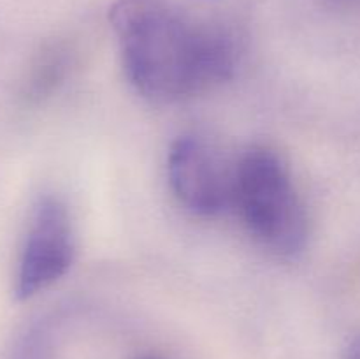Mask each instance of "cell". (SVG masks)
I'll list each match as a JSON object with an SVG mask.
<instances>
[{
    "label": "cell",
    "instance_id": "1",
    "mask_svg": "<svg viewBox=\"0 0 360 359\" xmlns=\"http://www.w3.org/2000/svg\"><path fill=\"white\" fill-rule=\"evenodd\" d=\"M109 21L130 84L150 101H181L234 76L231 35L192 23L167 0H116Z\"/></svg>",
    "mask_w": 360,
    "mask_h": 359
},
{
    "label": "cell",
    "instance_id": "2",
    "mask_svg": "<svg viewBox=\"0 0 360 359\" xmlns=\"http://www.w3.org/2000/svg\"><path fill=\"white\" fill-rule=\"evenodd\" d=\"M232 208L267 252L295 257L304 250L308 217L287 164L271 148H248L234 164Z\"/></svg>",
    "mask_w": 360,
    "mask_h": 359
},
{
    "label": "cell",
    "instance_id": "3",
    "mask_svg": "<svg viewBox=\"0 0 360 359\" xmlns=\"http://www.w3.org/2000/svg\"><path fill=\"white\" fill-rule=\"evenodd\" d=\"M76 256L72 218L56 196L35 201L14 275V298L27 301L65 277Z\"/></svg>",
    "mask_w": 360,
    "mask_h": 359
},
{
    "label": "cell",
    "instance_id": "4",
    "mask_svg": "<svg viewBox=\"0 0 360 359\" xmlns=\"http://www.w3.org/2000/svg\"><path fill=\"white\" fill-rule=\"evenodd\" d=\"M167 175L176 199L200 217H214L232 206L234 165L199 136H181L172 143Z\"/></svg>",
    "mask_w": 360,
    "mask_h": 359
},
{
    "label": "cell",
    "instance_id": "5",
    "mask_svg": "<svg viewBox=\"0 0 360 359\" xmlns=\"http://www.w3.org/2000/svg\"><path fill=\"white\" fill-rule=\"evenodd\" d=\"M347 359H360V336L355 338L350 347H348Z\"/></svg>",
    "mask_w": 360,
    "mask_h": 359
},
{
    "label": "cell",
    "instance_id": "6",
    "mask_svg": "<svg viewBox=\"0 0 360 359\" xmlns=\"http://www.w3.org/2000/svg\"><path fill=\"white\" fill-rule=\"evenodd\" d=\"M137 359H157V358H150V355H144V358H137Z\"/></svg>",
    "mask_w": 360,
    "mask_h": 359
}]
</instances>
